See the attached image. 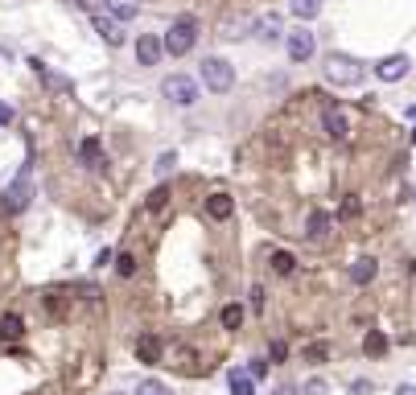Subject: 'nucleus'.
<instances>
[{
	"instance_id": "f257e3e1",
	"label": "nucleus",
	"mask_w": 416,
	"mask_h": 395,
	"mask_svg": "<svg viewBox=\"0 0 416 395\" xmlns=\"http://www.w3.org/2000/svg\"><path fill=\"white\" fill-rule=\"evenodd\" d=\"M322 75H325V83H334V87H359L363 83V62L359 58H350V54H325V66H322Z\"/></svg>"
},
{
	"instance_id": "f03ea898",
	"label": "nucleus",
	"mask_w": 416,
	"mask_h": 395,
	"mask_svg": "<svg viewBox=\"0 0 416 395\" xmlns=\"http://www.w3.org/2000/svg\"><path fill=\"white\" fill-rule=\"evenodd\" d=\"M198 83L206 91H215V95H227L235 87V66L227 58H219V54H206L198 62Z\"/></svg>"
},
{
	"instance_id": "7ed1b4c3",
	"label": "nucleus",
	"mask_w": 416,
	"mask_h": 395,
	"mask_svg": "<svg viewBox=\"0 0 416 395\" xmlns=\"http://www.w3.org/2000/svg\"><path fill=\"white\" fill-rule=\"evenodd\" d=\"M165 54L169 58H185L194 45H198V17H178L169 29H165Z\"/></svg>"
},
{
	"instance_id": "20e7f679",
	"label": "nucleus",
	"mask_w": 416,
	"mask_h": 395,
	"mask_svg": "<svg viewBox=\"0 0 416 395\" xmlns=\"http://www.w3.org/2000/svg\"><path fill=\"white\" fill-rule=\"evenodd\" d=\"M161 95H165L174 107H182V111H185V107H194V103L202 99V87H198L190 75H169V79L161 83Z\"/></svg>"
},
{
	"instance_id": "39448f33",
	"label": "nucleus",
	"mask_w": 416,
	"mask_h": 395,
	"mask_svg": "<svg viewBox=\"0 0 416 395\" xmlns=\"http://www.w3.org/2000/svg\"><path fill=\"white\" fill-rule=\"evenodd\" d=\"M29 198H33V181H29V165H25V169L17 173V181L0 194V210H4V215H21V210L29 206Z\"/></svg>"
},
{
	"instance_id": "423d86ee",
	"label": "nucleus",
	"mask_w": 416,
	"mask_h": 395,
	"mask_svg": "<svg viewBox=\"0 0 416 395\" xmlns=\"http://www.w3.org/2000/svg\"><path fill=\"white\" fill-rule=\"evenodd\" d=\"M284 49H288V58H293V62H309V58L318 54V33H314V29H305V21H301V29L284 33Z\"/></svg>"
},
{
	"instance_id": "0eeeda50",
	"label": "nucleus",
	"mask_w": 416,
	"mask_h": 395,
	"mask_svg": "<svg viewBox=\"0 0 416 395\" xmlns=\"http://www.w3.org/2000/svg\"><path fill=\"white\" fill-rule=\"evenodd\" d=\"M408 70H413V58H408V54H387V58L375 66V79H379V83H400V79H408Z\"/></svg>"
},
{
	"instance_id": "6e6552de",
	"label": "nucleus",
	"mask_w": 416,
	"mask_h": 395,
	"mask_svg": "<svg viewBox=\"0 0 416 395\" xmlns=\"http://www.w3.org/2000/svg\"><path fill=\"white\" fill-rule=\"evenodd\" d=\"M91 25H95V33H99L107 45H124V21H116L111 13H99V8H95Z\"/></svg>"
},
{
	"instance_id": "1a4fd4ad",
	"label": "nucleus",
	"mask_w": 416,
	"mask_h": 395,
	"mask_svg": "<svg viewBox=\"0 0 416 395\" xmlns=\"http://www.w3.org/2000/svg\"><path fill=\"white\" fill-rule=\"evenodd\" d=\"M252 33H256V42L272 45V42L284 38V21H280L277 13H264V17H256V21H252Z\"/></svg>"
},
{
	"instance_id": "9d476101",
	"label": "nucleus",
	"mask_w": 416,
	"mask_h": 395,
	"mask_svg": "<svg viewBox=\"0 0 416 395\" xmlns=\"http://www.w3.org/2000/svg\"><path fill=\"white\" fill-rule=\"evenodd\" d=\"M161 54H165V42H161L157 33H140L137 38V62L140 66H157Z\"/></svg>"
},
{
	"instance_id": "9b49d317",
	"label": "nucleus",
	"mask_w": 416,
	"mask_h": 395,
	"mask_svg": "<svg viewBox=\"0 0 416 395\" xmlns=\"http://www.w3.org/2000/svg\"><path fill=\"white\" fill-rule=\"evenodd\" d=\"M322 128L330 140H350V124H346V116L338 107H325L322 111Z\"/></svg>"
},
{
	"instance_id": "f8f14e48",
	"label": "nucleus",
	"mask_w": 416,
	"mask_h": 395,
	"mask_svg": "<svg viewBox=\"0 0 416 395\" xmlns=\"http://www.w3.org/2000/svg\"><path fill=\"white\" fill-rule=\"evenodd\" d=\"M206 215H210L215 222H227V219L235 215L231 194H223V189H219V194H210V198H206Z\"/></svg>"
},
{
	"instance_id": "ddd939ff",
	"label": "nucleus",
	"mask_w": 416,
	"mask_h": 395,
	"mask_svg": "<svg viewBox=\"0 0 416 395\" xmlns=\"http://www.w3.org/2000/svg\"><path fill=\"white\" fill-rule=\"evenodd\" d=\"M379 276V260H371V256H363V260L350 263V284H359V288H367L371 280Z\"/></svg>"
},
{
	"instance_id": "4468645a",
	"label": "nucleus",
	"mask_w": 416,
	"mask_h": 395,
	"mask_svg": "<svg viewBox=\"0 0 416 395\" xmlns=\"http://www.w3.org/2000/svg\"><path fill=\"white\" fill-rule=\"evenodd\" d=\"M330 226H334V219H330L325 210H309V219H305V239L322 243L325 235H330Z\"/></svg>"
},
{
	"instance_id": "2eb2a0df",
	"label": "nucleus",
	"mask_w": 416,
	"mask_h": 395,
	"mask_svg": "<svg viewBox=\"0 0 416 395\" xmlns=\"http://www.w3.org/2000/svg\"><path fill=\"white\" fill-rule=\"evenodd\" d=\"M161 350H165V346H161V338H157V334H144V338L137 342V358H140V362H161Z\"/></svg>"
},
{
	"instance_id": "dca6fc26",
	"label": "nucleus",
	"mask_w": 416,
	"mask_h": 395,
	"mask_svg": "<svg viewBox=\"0 0 416 395\" xmlns=\"http://www.w3.org/2000/svg\"><path fill=\"white\" fill-rule=\"evenodd\" d=\"M0 338H4V342H21V338H25V321H21L17 313H4V317H0Z\"/></svg>"
},
{
	"instance_id": "f3484780",
	"label": "nucleus",
	"mask_w": 416,
	"mask_h": 395,
	"mask_svg": "<svg viewBox=\"0 0 416 395\" xmlns=\"http://www.w3.org/2000/svg\"><path fill=\"white\" fill-rule=\"evenodd\" d=\"M79 161H83L87 169H99V165H103V148H99V140H95V136H87V140L79 144Z\"/></svg>"
},
{
	"instance_id": "a211bd4d",
	"label": "nucleus",
	"mask_w": 416,
	"mask_h": 395,
	"mask_svg": "<svg viewBox=\"0 0 416 395\" xmlns=\"http://www.w3.org/2000/svg\"><path fill=\"white\" fill-rule=\"evenodd\" d=\"M107 13L116 21H137L140 17V0H107Z\"/></svg>"
},
{
	"instance_id": "6ab92c4d",
	"label": "nucleus",
	"mask_w": 416,
	"mask_h": 395,
	"mask_svg": "<svg viewBox=\"0 0 416 395\" xmlns=\"http://www.w3.org/2000/svg\"><path fill=\"white\" fill-rule=\"evenodd\" d=\"M227 387H231V395H256V379H252V371H231Z\"/></svg>"
},
{
	"instance_id": "aec40b11",
	"label": "nucleus",
	"mask_w": 416,
	"mask_h": 395,
	"mask_svg": "<svg viewBox=\"0 0 416 395\" xmlns=\"http://www.w3.org/2000/svg\"><path fill=\"white\" fill-rule=\"evenodd\" d=\"M325 0H288V13L297 17V21H314L318 13H322Z\"/></svg>"
},
{
	"instance_id": "412c9836",
	"label": "nucleus",
	"mask_w": 416,
	"mask_h": 395,
	"mask_svg": "<svg viewBox=\"0 0 416 395\" xmlns=\"http://www.w3.org/2000/svg\"><path fill=\"white\" fill-rule=\"evenodd\" d=\"M363 354H371V358H383V354H387V338H383L379 330H371L367 338H363Z\"/></svg>"
},
{
	"instance_id": "4be33fe9",
	"label": "nucleus",
	"mask_w": 416,
	"mask_h": 395,
	"mask_svg": "<svg viewBox=\"0 0 416 395\" xmlns=\"http://www.w3.org/2000/svg\"><path fill=\"white\" fill-rule=\"evenodd\" d=\"M272 272L277 276H293V268H297V260H293V251H272Z\"/></svg>"
},
{
	"instance_id": "5701e85b",
	"label": "nucleus",
	"mask_w": 416,
	"mask_h": 395,
	"mask_svg": "<svg viewBox=\"0 0 416 395\" xmlns=\"http://www.w3.org/2000/svg\"><path fill=\"white\" fill-rule=\"evenodd\" d=\"M174 169H178V153H161V157H157V165H153V173L161 177V181L174 173Z\"/></svg>"
},
{
	"instance_id": "b1692460",
	"label": "nucleus",
	"mask_w": 416,
	"mask_h": 395,
	"mask_svg": "<svg viewBox=\"0 0 416 395\" xmlns=\"http://www.w3.org/2000/svg\"><path fill=\"white\" fill-rule=\"evenodd\" d=\"M165 202H169V185H165V181H161V185H157V189H153V194H148V202H144V206H148V210H153V215H157V210H165Z\"/></svg>"
},
{
	"instance_id": "393cba45",
	"label": "nucleus",
	"mask_w": 416,
	"mask_h": 395,
	"mask_svg": "<svg viewBox=\"0 0 416 395\" xmlns=\"http://www.w3.org/2000/svg\"><path fill=\"white\" fill-rule=\"evenodd\" d=\"M132 395H174V392H169V387H165L161 379H140V383H137V392H132Z\"/></svg>"
},
{
	"instance_id": "a878e982",
	"label": "nucleus",
	"mask_w": 416,
	"mask_h": 395,
	"mask_svg": "<svg viewBox=\"0 0 416 395\" xmlns=\"http://www.w3.org/2000/svg\"><path fill=\"white\" fill-rule=\"evenodd\" d=\"M325 354H330V346H325V342H309V346H305V362L322 366V362H325Z\"/></svg>"
},
{
	"instance_id": "bb28decb",
	"label": "nucleus",
	"mask_w": 416,
	"mask_h": 395,
	"mask_svg": "<svg viewBox=\"0 0 416 395\" xmlns=\"http://www.w3.org/2000/svg\"><path fill=\"white\" fill-rule=\"evenodd\" d=\"M239 325H243V309L227 305V309H223V330H239Z\"/></svg>"
},
{
	"instance_id": "cd10ccee",
	"label": "nucleus",
	"mask_w": 416,
	"mask_h": 395,
	"mask_svg": "<svg viewBox=\"0 0 416 395\" xmlns=\"http://www.w3.org/2000/svg\"><path fill=\"white\" fill-rule=\"evenodd\" d=\"M116 272H120L124 280H128V276H137V256H128V251H124V256H116Z\"/></svg>"
},
{
	"instance_id": "c85d7f7f",
	"label": "nucleus",
	"mask_w": 416,
	"mask_h": 395,
	"mask_svg": "<svg viewBox=\"0 0 416 395\" xmlns=\"http://www.w3.org/2000/svg\"><path fill=\"white\" fill-rule=\"evenodd\" d=\"M247 371H252V379H264V375H268V358H252Z\"/></svg>"
},
{
	"instance_id": "c756f323",
	"label": "nucleus",
	"mask_w": 416,
	"mask_h": 395,
	"mask_svg": "<svg viewBox=\"0 0 416 395\" xmlns=\"http://www.w3.org/2000/svg\"><path fill=\"white\" fill-rule=\"evenodd\" d=\"M284 354H288V346H284V342H272V350H268V358H272V362H284Z\"/></svg>"
},
{
	"instance_id": "7c9ffc66",
	"label": "nucleus",
	"mask_w": 416,
	"mask_h": 395,
	"mask_svg": "<svg viewBox=\"0 0 416 395\" xmlns=\"http://www.w3.org/2000/svg\"><path fill=\"white\" fill-rule=\"evenodd\" d=\"M252 309H256V313H264V288H260V284L252 288Z\"/></svg>"
},
{
	"instance_id": "2f4dec72",
	"label": "nucleus",
	"mask_w": 416,
	"mask_h": 395,
	"mask_svg": "<svg viewBox=\"0 0 416 395\" xmlns=\"http://www.w3.org/2000/svg\"><path fill=\"white\" fill-rule=\"evenodd\" d=\"M359 215V198H346V206H342V219H355Z\"/></svg>"
},
{
	"instance_id": "473e14b6",
	"label": "nucleus",
	"mask_w": 416,
	"mask_h": 395,
	"mask_svg": "<svg viewBox=\"0 0 416 395\" xmlns=\"http://www.w3.org/2000/svg\"><path fill=\"white\" fill-rule=\"evenodd\" d=\"M305 395H325V383L322 379H309V383H305Z\"/></svg>"
},
{
	"instance_id": "72a5a7b5",
	"label": "nucleus",
	"mask_w": 416,
	"mask_h": 395,
	"mask_svg": "<svg viewBox=\"0 0 416 395\" xmlns=\"http://www.w3.org/2000/svg\"><path fill=\"white\" fill-rule=\"evenodd\" d=\"M95 263H99V268H107V263H116V251H107V247H103V251L95 256Z\"/></svg>"
},
{
	"instance_id": "f704fd0d",
	"label": "nucleus",
	"mask_w": 416,
	"mask_h": 395,
	"mask_svg": "<svg viewBox=\"0 0 416 395\" xmlns=\"http://www.w3.org/2000/svg\"><path fill=\"white\" fill-rule=\"evenodd\" d=\"M0 124H13V107L8 103H0Z\"/></svg>"
},
{
	"instance_id": "c9c22d12",
	"label": "nucleus",
	"mask_w": 416,
	"mask_h": 395,
	"mask_svg": "<svg viewBox=\"0 0 416 395\" xmlns=\"http://www.w3.org/2000/svg\"><path fill=\"white\" fill-rule=\"evenodd\" d=\"M396 395H416V383H400V387H396Z\"/></svg>"
},
{
	"instance_id": "e433bc0d",
	"label": "nucleus",
	"mask_w": 416,
	"mask_h": 395,
	"mask_svg": "<svg viewBox=\"0 0 416 395\" xmlns=\"http://www.w3.org/2000/svg\"><path fill=\"white\" fill-rule=\"evenodd\" d=\"M75 4H83V8H95V0H75Z\"/></svg>"
},
{
	"instance_id": "4c0bfd02",
	"label": "nucleus",
	"mask_w": 416,
	"mask_h": 395,
	"mask_svg": "<svg viewBox=\"0 0 416 395\" xmlns=\"http://www.w3.org/2000/svg\"><path fill=\"white\" fill-rule=\"evenodd\" d=\"M413 140H416V132H413Z\"/></svg>"
}]
</instances>
